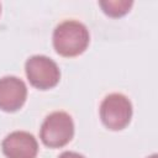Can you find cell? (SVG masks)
<instances>
[{"label":"cell","instance_id":"1","mask_svg":"<svg viewBox=\"0 0 158 158\" xmlns=\"http://www.w3.org/2000/svg\"><path fill=\"white\" fill-rule=\"evenodd\" d=\"M53 47L59 56L77 57L89 46L90 33L86 26L77 20H65L53 31Z\"/></svg>","mask_w":158,"mask_h":158},{"label":"cell","instance_id":"2","mask_svg":"<svg viewBox=\"0 0 158 158\" xmlns=\"http://www.w3.org/2000/svg\"><path fill=\"white\" fill-rule=\"evenodd\" d=\"M74 136V122L65 111H54L46 116L40 128L42 143L49 148H60L68 144Z\"/></svg>","mask_w":158,"mask_h":158},{"label":"cell","instance_id":"3","mask_svg":"<svg viewBox=\"0 0 158 158\" xmlns=\"http://www.w3.org/2000/svg\"><path fill=\"white\" fill-rule=\"evenodd\" d=\"M100 118L104 126L111 131L123 130L132 118L133 109L130 99L121 93H112L100 104Z\"/></svg>","mask_w":158,"mask_h":158},{"label":"cell","instance_id":"4","mask_svg":"<svg viewBox=\"0 0 158 158\" xmlns=\"http://www.w3.org/2000/svg\"><path fill=\"white\" fill-rule=\"evenodd\" d=\"M25 73L32 86L40 90L54 88L60 80V70L57 63L47 56H31L25 63Z\"/></svg>","mask_w":158,"mask_h":158},{"label":"cell","instance_id":"5","mask_svg":"<svg viewBox=\"0 0 158 158\" xmlns=\"http://www.w3.org/2000/svg\"><path fill=\"white\" fill-rule=\"evenodd\" d=\"M1 149L6 158H36L38 142L30 132L14 131L2 139Z\"/></svg>","mask_w":158,"mask_h":158},{"label":"cell","instance_id":"6","mask_svg":"<svg viewBox=\"0 0 158 158\" xmlns=\"http://www.w3.org/2000/svg\"><path fill=\"white\" fill-rule=\"evenodd\" d=\"M27 99V86L17 77L7 75L0 78V110L15 112L20 110Z\"/></svg>","mask_w":158,"mask_h":158},{"label":"cell","instance_id":"7","mask_svg":"<svg viewBox=\"0 0 158 158\" xmlns=\"http://www.w3.org/2000/svg\"><path fill=\"white\" fill-rule=\"evenodd\" d=\"M99 5L102 10V12L110 17H121L126 15L132 5V0H101L99 1Z\"/></svg>","mask_w":158,"mask_h":158},{"label":"cell","instance_id":"8","mask_svg":"<svg viewBox=\"0 0 158 158\" xmlns=\"http://www.w3.org/2000/svg\"><path fill=\"white\" fill-rule=\"evenodd\" d=\"M58 158H85L83 154L78 152H72V151H65L58 156Z\"/></svg>","mask_w":158,"mask_h":158},{"label":"cell","instance_id":"9","mask_svg":"<svg viewBox=\"0 0 158 158\" xmlns=\"http://www.w3.org/2000/svg\"><path fill=\"white\" fill-rule=\"evenodd\" d=\"M147 158H158V156L156 154V153H153V154H151L149 157H147Z\"/></svg>","mask_w":158,"mask_h":158},{"label":"cell","instance_id":"10","mask_svg":"<svg viewBox=\"0 0 158 158\" xmlns=\"http://www.w3.org/2000/svg\"><path fill=\"white\" fill-rule=\"evenodd\" d=\"M0 14H1V4H0Z\"/></svg>","mask_w":158,"mask_h":158}]
</instances>
